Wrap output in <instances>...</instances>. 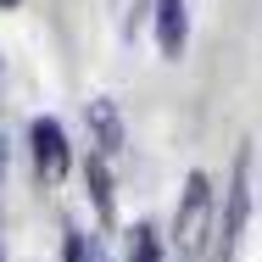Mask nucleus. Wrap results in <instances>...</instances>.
<instances>
[{"instance_id":"obj_1","label":"nucleus","mask_w":262,"mask_h":262,"mask_svg":"<svg viewBox=\"0 0 262 262\" xmlns=\"http://www.w3.org/2000/svg\"><path fill=\"white\" fill-rule=\"evenodd\" d=\"M212 212H217V195H212L207 173H190L184 179V201H179V223H173V240L184 257H201L212 240Z\"/></svg>"},{"instance_id":"obj_2","label":"nucleus","mask_w":262,"mask_h":262,"mask_svg":"<svg viewBox=\"0 0 262 262\" xmlns=\"http://www.w3.org/2000/svg\"><path fill=\"white\" fill-rule=\"evenodd\" d=\"M246 212H251V151L234 157V184H229V212H223V234H217V251L234 257L240 234H246Z\"/></svg>"},{"instance_id":"obj_3","label":"nucleus","mask_w":262,"mask_h":262,"mask_svg":"<svg viewBox=\"0 0 262 262\" xmlns=\"http://www.w3.org/2000/svg\"><path fill=\"white\" fill-rule=\"evenodd\" d=\"M28 140H34V167H39V179H45V184H61L67 167H73V151H67L61 123H56V117H39V123L28 128Z\"/></svg>"},{"instance_id":"obj_4","label":"nucleus","mask_w":262,"mask_h":262,"mask_svg":"<svg viewBox=\"0 0 262 262\" xmlns=\"http://www.w3.org/2000/svg\"><path fill=\"white\" fill-rule=\"evenodd\" d=\"M184 39H190V11H184V0H157V45H162V56H179Z\"/></svg>"},{"instance_id":"obj_5","label":"nucleus","mask_w":262,"mask_h":262,"mask_svg":"<svg viewBox=\"0 0 262 262\" xmlns=\"http://www.w3.org/2000/svg\"><path fill=\"white\" fill-rule=\"evenodd\" d=\"M84 179H90V201H95V212H101V223L112 229L117 212H112V173H106V157H90V162H84Z\"/></svg>"},{"instance_id":"obj_6","label":"nucleus","mask_w":262,"mask_h":262,"mask_svg":"<svg viewBox=\"0 0 262 262\" xmlns=\"http://www.w3.org/2000/svg\"><path fill=\"white\" fill-rule=\"evenodd\" d=\"M90 128H95V140H101V157L123 145V123H117L112 101H90Z\"/></svg>"},{"instance_id":"obj_7","label":"nucleus","mask_w":262,"mask_h":262,"mask_svg":"<svg viewBox=\"0 0 262 262\" xmlns=\"http://www.w3.org/2000/svg\"><path fill=\"white\" fill-rule=\"evenodd\" d=\"M128 262H162V251H157V229L151 223H140L134 229V257Z\"/></svg>"},{"instance_id":"obj_8","label":"nucleus","mask_w":262,"mask_h":262,"mask_svg":"<svg viewBox=\"0 0 262 262\" xmlns=\"http://www.w3.org/2000/svg\"><path fill=\"white\" fill-rule=\"evenodd\" d=\"M61 262H90V240H84L78 229H67V240H61Z\"/></svg>"},{"instance_id":"obj_9","label":"nucleus","mask_w":262,"mask_h":262,"mask_svg":"<svg viewBox=\"0 0 262 262\" xmlns=\"http://www.w3.org/2000/svg\"><path fill=\"white\" fill-rule=\"evenodd\" d=\"M0 6H17V0H0Z\"/></svg>"},{"instance_id":"obj_10","label":"nucleus","mask_w":262,"mask_h":262,"mask_svg":"<svg viewBox=\"0 0 262 262\" xmlns=\"http://www.w3.org/2000/svg\"><path fill=\"white\" fill-rule=\"evenodd\" d=\"M0 162H6V145H0Z\"/></svg>"}]
</instances>
